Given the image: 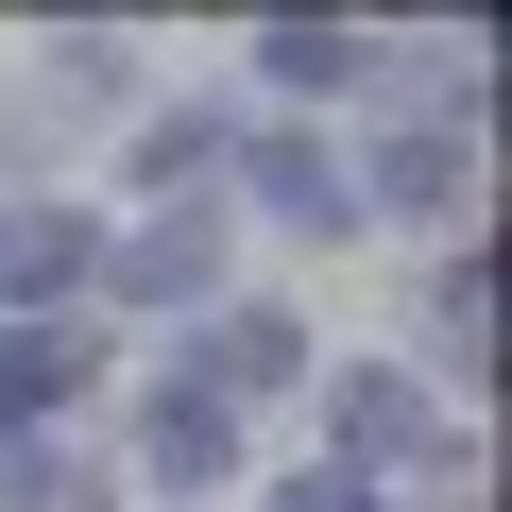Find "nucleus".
<instances>
[{
	"instance_id": "1",
	"label": "nucleus",
	"mask_w": 512,
	"mask_h": 512,
	"mask_svg": "<svg viewBox=\"0 0 512 512\" xmlns=\"http://www.w3.org/2000/svg\"><path fill=\"white\" fill-rule=\"evenodd\" d=\"M325 427H342V478H359V461H427L444 495H478V444H444V427H427V376H410V359L325 376Z\"/></svg>"
},
{
	"instance_id": "2",
	"label": "nucleus",
	"mask_w": 512,
	"mask_h": 512,
	"mask_svg": "<svg viewBox=\"0 0 512 512\" xmlns=\"http://www.w3.org/2000/svg\"><path fill=\"white\" fill-rule=\"evenodd\" d=\"M239 205H256V222H291V239H342V222H359V154L308 137V120H274V137L239 154Z\"/></svg>"
},
{
	"instance_id": "3",
	"label": "nucleus",
	"mask_w": 512,
	"mask_h": 512,
	"mask_svg": "<svg viewBox=\"0 0 512 512\" xmlns=\"http://www.w3.org/2000/svg\"><path fill=\"white\" fill-rule=\"evenodd\" d=\"M359 205H393V222L461 239V205H478V137H461V120H393V137H376V171H359Z\"/></svg>"
},
{
	"instance_id": "4",
	"label": "nucleus",
	"mask_w": 512,
	"mask_h": 512,
	"mask_svg": "<svg viewBox=\"0 0 512 512\" xmlns=\"http://www.w3.org/2000/svg\"><path fill=\"white\" fill-rule=\"evenodd\" d=\"M205 274H222V222H205V205L103 222V291H120V308H205Z\"/></svg>"
},
{
	"instance_id": "5",
	"label": "nucleus",
	"mask_w": 512,
	"mask_h": 512,
	"mask_svg": "<svg viewBox=\"0 0 512 512\" xmlns=\"http://www.w3.org/2000/svg\"><path fill=\"white\" fill-rule=\"evenodd\" d=\"M325 359H308V308H222L205 325V393L222 410H256V393H308Z\"/></svg>"
},
{
	"instance_id": "6",
	"label": "nucleus",
	"mask_w": 512,
	"mask_h": 512,
	"mask_svg": "<svg viewBox=\"0 0 512 512\" xmlns=\"http://www.w3.org/2000/svg\"><path fill=\"white\" fill-rule=\"evenodd\" d=\"M69 274H103V222L86 205H0V291H18V325H52Z\"/></svg>"
},
{
	"instance_id": "7",
	"label": "nucleus",
	"mask_w": 512,
	"mask_h": 512,
	"mask_svg": "<svg viewBox=\"0 0 512 512\" xmlns=\"http://www.w3.org/2000/svg\"><path fill=\"white\" fill-rule=\"evenodd\" d=\"M427 376H495V256L478 239H444V274H427Z\"/></svg>"
},
{
	"instance_id": "8",
	"label": "nucleus",
	"mask_w": 512,
	"mask_h": 512,
	"mask_svg": "<svg viewBox=\"0 0 512 512\" xmlns=\"http://www.w3.org/2000/svg\"><path fill=\"white\" fill-rule=\"evenodd\" d=\"M137 461H154L171 495H222V478H239V410H222V393H154V410H137Z\"/></svg>"
},
{
	"instance_id": "9",
	"label": "nucleus",
	"mask_w": 512,
	"mask_h": 512,
	"mask_svg": "<svg viewBox=\"0 0 512 512\" xmlns=\"http://www.w3.org/2000/svg\"><path fill=\"white\" fill-rule=\"evenodd\" d=\"M239 52H256V69H274L291 103H325V86H359V69H393V52H376V35H342V18H256Z\"/></svg>"
},
{
	"instance_id": "10",
	"label": "nucleus",
	"mask_w": 512,
	"mask_h": 512,
	"mask_svg": "<svg viewBox=\"0 0 512 512\" xmlns=\"http://www.w3.org/2000/svg\"><path fill=\"white\" fill-rule=\"evenodd\" d=\"M69 393H86V325H18V308H0V427H35Z\"/></svg>"
},
{
	"instance_id": "11",
	"label": "nucleus",
	"mask_w": 512,
	"mask_h": 512,
	"mask_svg": "<svg viewBox=\"0 0 512 512\" xmlns=\"http://www.w3.org/2000/svg\"><path fill=\"white\" fill-rule=\"evenodd\" d=\"M52 86L69 103H137V35H52Z\"/></svg>"
},
{
	"instance_id": "12",
	"label": "nucleus",
	"mask_w": 512,
	"mask_h": 512,
	"mask_svg": "<svg viewBox=\"0 0 512 512\" xmlns=\"http://www.w3.org/2000/svg\"><path fill=\"white\" fill-rule=\"evenodd\" d=\"M205 154H222V120H205V103H171V120H154V137H137V188H188V171H205Z\"/></svg>"
},
{
	"instance_id": "13",
	"label": "nucleus",
	"mask_w": 512,
	"mask_h": 512,
	"mask_svg": "<svg viewBox=\"0 0 512 512\" xmlns=\"http://www.w3.org/2000/svg\"><path fill=\"white\" fill-rule=\"evenodd\" d=\"M274 512H393L376 478H342V461H308V478H274Z\"/></svg>"
}]
</instances>
